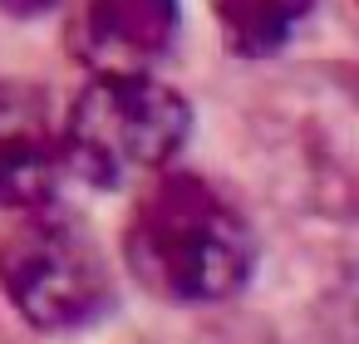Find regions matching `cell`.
<instances>
[{
  "mask_svg": "<svg viewBox=\"0 0 359 344\" xmlns=\"http://www.w3.org/2000/svg\"><path fill=\"white\" fill-rule=\"evenodd\" d=\"M192 133V104L158 69L89 74L60 113L65 172L94 192H133L172 167Z\"/></svg>",
  "mask_w": 359,
  "mask_h": 344,
  "instance_id": "obj_2",
  "label": "cell"
},
{
  "mask_svg": "<svg viewBox=\"0 0 359 344\" xmlns=\"http://www.w3.org/2000/svg\"><path fill=\"white\" fill-rule=\"evenodd\" d=\"M207 6L236 60H271L310 20L315 0H207Z\"/></svg>",
  "mask_w": 359,
  "mask_h": 344,
  "instance_id": "obj_6",
  "label": "cell"
},
{
  "mask_svg": "<svg viewBox=\"0 0 359 344\" xmlns=\"http://www.w3.org/2000/svg\"><path fill=\"white\" fill-rule=\"evenodd\" d=\"M261 246L251 216L192 167H163L133 187L123 221V266L163 305L207 310L236 300L256 275Z\"/></svg>",
  "mask_w": 359,
  "mask_h": 344,
  "instance_id": "obj_1",
  "label": "cell"
},
{
  "mask_svg": "<svg viewBox=\"0 0 359 344\" xmlns=\"http://www.w3.org/2000/svg\"><path fill=\"white\" fill-rule=\"evenodd\" d=\"M0 295L40 334H79L114 310L118 275L99 236L50 197L0 236Z\"/></svg>",
  "mask_w": 359,
  "mask_h": 344,
  "instance_id": "obj_3",
  "label": "cell"
},
{
  "mask_svg": "<svg viewBox=\"0 0 359 344\" xmlns=\"http://www.w3.org/2000/svg\"><path fill=\"white\" fill-rule=\"evenodd\" d=\"M60 0H0V15H11V20H35L45 11H55Z\"/></svg>",
  "mask_w": 359,
  "mask_h": 344,
  "instance_id": "obj_7",
  "label": "cell"
},
{
  "mask_svg": "<svg viewBox=\"0 0 359 344\" xmlns=\"http://www.w3.org/2000/svg\"><path fill=\"white\" fill-rule=\"evenodd\" d=\"M182 35V0H84L69 20V55L89 74L158 69Z\"/></svg>",
  "mask_w": 359,
  "mask_h": 344,
  "instance_id": "obj_4",
  "label": "cell"
},
{
  "mask_svg": "<svg viewBox=\"0 0 359 344\" xmlns=\"http://www.w3.org/2000/svg\"><path fill=\"white\" fill-rule=\"evenodd\" d=\"M65 177L60 113L30 79H0V212H25L55 197Z\"/></svg>",
  "mask_w": 359,
  "mask_h": 344,
  "instance_id": "obj_5",
  "label": "cell"
}]
</instances>
